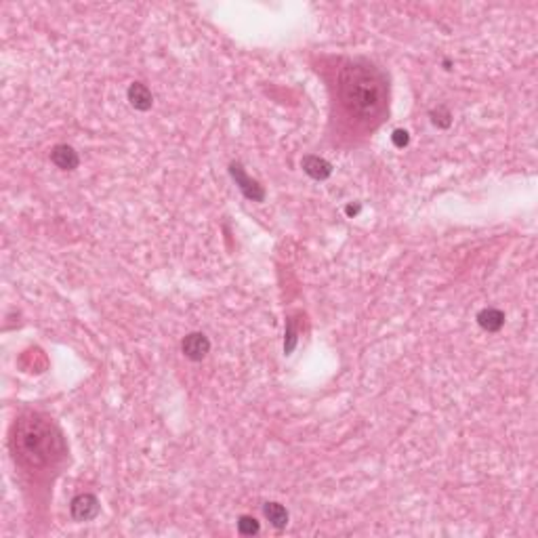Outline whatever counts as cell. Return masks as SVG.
<instances>
[{"mask_svg": "<svg viewBox=\"0 0 538 538\" xmlns=\"http://www.w3.org/2000/svg\"><path fill=\"white\" fill-rule=\"evenodd\" d=\"M126 99H128L130 107H135L137 112H147L154 105V95L143 82H133L126 88Z\"/></svg>", "mask_w": 538, "mask_h": 538, "instance_id": "8", "label": "cell"}, {"mask_svg": "<svg viewBox=\"0 0 538 538\" xmlns=\"http://www.w3.org/2000/svg\"><path fill=\"white\" fill-rule=\"evenodd\" d=\"M11 450L15 461L25 467H46L63 455L59 431L38 415H23L13 425Z\"/></svg>", "mask_w": 538, "mask_h": 538, "instance_id": "2", "label": "cell"}, {"mask_svg": "<svg viewBox=\"0 0 538 538\" xmlns=\"http://www.w3.org/2000/svg\"><path fill=\"white\" fill-rule=\"evenodd\" d=\"M339 97L351 116L375 118L385 107L387 84L372 63L349 61L339 74Z\"/></svg>", "mask_w": 538, "mask_h": 538, "instance_id": "1", "label": "cell"}, {"mask_svg": "<svg viewBox=\"0 0 538 538\" xmlns=\"http://www.w3.org/2000/svg\"><path fill=\"white\" fill-rule=\"evenodd\" d=\"M263 516L267 518V522H269L276 530L286 528V526H288V520H290L286 507L280 505V503H265V505H263Z\"/></svg>", "mask_w": 538, "mask_h": 538, "instance_id": "10", "label": "cell"}, {"mask_svg": "<svg viewBox=\"0 0 538 538\" xmlns=\"http://www.w3.org/2000/svg\"><path fill=\"white\" fill-rule=\"evenodd\" d=\"M259 530H261V524L257 522V518H253V516L238 518V534L240 537H255V534H259Z\"/></svg>", "mask_w": 538, "mask_h": 538, "instance_id": "11", "label": "cell"}, {"mask_svg": "<svg viewBox=\"0 0 538 538\" xmlns=\"http://www.w3.org/2000/svg\"><path fill=\"white\" fill-rule=\"evenodd\" d=\"M476 320H478L480 328H484L486 332H499L505 326V314L497 307H484Z\"/></svg>", "mask_w": 538, "mask_h": 538, "instance_id": "9", "label": "cell"}, {"mask_svg": "<svg viewBox=\"0 0 538 538\" xmlns=\"http://www.w3.org/2000/svg\"><path fill=\"white\" fill-rule=\"evenodd\" d=\"M99 511H101L99 499L88 492L74 497L69 503V513L74 522H93L99 516Z\"/></svg>", "mask_w": 538, "mask_h": 538, "instance_id": "4", "label": "cell"}, {"mask_svg": "<svg viewBox=\"0 0 538 538\" xmlns=\"http://www.w3.org/2000/svg\"><path fill=\"white\" fill-rule=\"evenodd\" d=\"M429 116H431V122H433L438 128H448V126L452 124V114L448 112L446 105H438V109H431Z\"/></svg>", "mask_w": 538, "mask_h": 538, "instance_id": "12", "label": "cell"}, {"mask_svg": "<svg viewBox=\"0 0 538 538\" xmlns=\"http://www.w3.org/2000/svg\"><path fill=\"white\" fill-rule=\"evenodd\" d=\"M391 143H394L398 149H404V147L410 143V135H408V130H404V128H396V130H394V135H391Z\"/></svg>", "mask_w": 538, "mask_h": 538, "instance_id": "14", "label": "cell"}, {"mask_svg": "<svg viewBox=\"0 0 538 538\" xmlns=\"http://www.w3.org/2000/svg\"><path fill=\"white\" fill-rule=\"evenodd\" d=\"M51 162H53L57 168H61V170H74V168H78V164H80V156H78V152H76L72 145H67V143H57V145L51 149Z\"/></svg>", "mask_w": 538, "mask_h": 538, "instance_id": "6", "label": "cell"}, {"mask_svg": "<svg viewBox=\"0 0 538 538\" xmlns=\"http://www.w3.org/2000/svg\"><path fill=\"white\" fill-rule=\"evenodd\" d=\"M229 175H231V179L236 181V185L240 187V191L244 194L246 200H250V202H263L265 200V187L259 181L250 179L240 162L229 164Z\"/></svg>", "mask_w": 538, "mask_h": 538, "instance_id": "3", "label": "cell"}, {"mask_svg": "<svg viewBox=\"0 0 538 538\" xmlns=\"http://www.w3.org/2000/svg\"><path fill=\"white\" fill-rule=\"evenodd\" d=\"M181 351L187 360L191 362H202L208 351H210V341L206 335L202 332H189L183 341H181Z\"/></svg>", "mask_w": 538, "mask_h": 538, "instance_id": "5", "label": "cell"}, {"mask_svg": "<svg viewBox=\"0 0 538 538\" xmlns=\"http://www.w3.org/2000/svg\"><path fill=\"white\" fill-rule=\"evenodd\" d=\"M301 168L314 181H326L332 175V164L320 156H314V154H309L301 160Z\"/></svg>", "mask_w": 538, "mask_h": 538, "instance_id": "7", "label": "cell"}, {"mask_svg": "<svg viewBox=\"0 0 538 538\" xmlns=\"http://www.w3.org/2000/svg\"><path fill=\"white\" fill-rule=\"evenodd\" d=\"M297 347V328H295V320L288 318L286 322V341H284V354L290 356Z\"/></svg>", "mask_w": 538, "mask_h": 538, "instance_id": "13", "label": "cell"}, {"mask_svg": "<svg viewBox=\"0 0 538 538\" xmlns=\"http://www.w3.org/2000/svg\"><path fill=\"white\" fill-rule=\"evenodd\" d=\"M360 208H362L360 204H349V206H345V213H347L349 217H356V215L360 213Z\"/></svg>", "mask_w": 538, "mask_h": 538, "instance_id": "15", "label": "cell"}]
</instances>
